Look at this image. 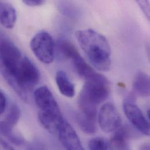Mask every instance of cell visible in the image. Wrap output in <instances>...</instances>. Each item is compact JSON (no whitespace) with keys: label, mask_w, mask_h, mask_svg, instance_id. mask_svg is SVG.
Listing matches in <instances>:
<instances>
[{"label":"cell","mask_w":150,"mask_h":150,"mask_svg":"<svg viewBox=\"0 0 150 150\" xmlns=\"http://www.w3.org/2000/svg\"><path fill=\"white\" fill-rule=\"evenodd\" d=\"M139 6L140 8L146 16V18L150 19V4L149 0H135Z\"/></svg>","instance_id":"ac0fdd59"},{"label":"cell","mask_w":150,"mask_h":150,"mask_svg":"<svg viewBox=\"0 0 150 150\" xmlns=\"http://www.w3.org/2000/svg\"><path fill=\"white\" fill-rule=\"evenodd\" d=\"M13 148L6 141L0 137V150H13Z\"/></svg>","instance_id":"44dd1931"},{"label":"cell","mask_w":150,"mask_h":150,"mask_svg":"<svg viewBox=\"0 0 150 150\" xmlns=\"http://www.w3.org/2000/svg\"><path fill=\"white\" fill-rule=\"evenodd\" d=\"M21 116L19 108L16 104H13L10 108L6 119L1 123L5 126L13 129L14 126L18 123Z\"/></svg>","instance_id":"2e32d148"},{"label":"cell","mask_w":150,"mask_h":150,"mask_svg":"<svg viewBox=\"0 0 150 150\" xmlns=\"http://www.w3.org/2000/svg\"><path fill=\"white\" fill-rule=\"evenodd\" d=\"M55 52H57L59 56L62 59L71 60L79 54L74 45L66 39L57 41L56 43Z\"/></svg>","instance_id":"4fadbf2b"},{"label":"cell","mask_w":150,"mask_h":150,"mask_svg":"<svg viewBox=\"0 0 150 150\" xmlns=\"http://www.w3.org/2000/svg\"><path fill=\"white\" fill-rule=\"evenodd\" d=\"M34 98L40 123L49 132L57 134L64 118L52 92L47 86H42L35 91Z\"/></svg>","instance_id":"3957f363"},{"label":"cell","mask_w":150,"mask_h":150,"mask_svg":"<svg viewBox=\"0 0 150 150\" xmlns=\"http://www.w3.org/2000/svg\"><path fill=\"white\" fill-rule=\"evenodd\" d=\"M56 82L60 92L66 97L71 98L75 95V86L67 74L62 71H58L56 74Z\"/></svg>","instance_id":"8fae6325"},{"label":"cell","mask_w":150,"mask_h":150,"mask_svg":"<svg viewBox=\"0 0 150 150\" xmlns=\"http://www.w3.org/2000/svg\"><path fill=\"white\" fill-rule=\"evenodd\" d=\"M123 110L128 120L132 125L143 134H150V125L142 110L133 100L126 99L123 103Z\"/></svg>","instance_id":"52a82bcc"},{"label":"cell","mask_w":150,"mask_h":150,"mask_svg":"<svg viewBox=\"0 0 150 150\" xmlns=\"http://www.w3.org/2000/svg\"><path fill=\"white\" fill-rule=\"evenodd\" d=\"M16 11L10 4L0 0V23L4 28L11 29L16 23Z\"/></svg>","instance_id":"30bf717a"},{"label":"cell","mask_w":150,"mask_h":150,"mask_svg":"<svg viewBox=\"0 0 150 150\" xmlns=\"http://www.w3.org/2000/svg\"><path fill=\"white\" fill-rule=\"evenodd\" d=\"M150 78L146 73L139 71L135 76L133 82L134 92L140 96L148 97L150 95Z\"/></svg>","instance_id":"7c38bea8"},{"label":"cell","mask_w":150,"mask_h":150,"mask_svg":"<svg viewBox=\"0 0 150 150\" xmlns=\"http://www.w3.org/2000/svg\"><path fill=\"white\" fill-rule=\"evenodd\" d=\"M30 47L35 56L42 63L49 64L53 62L56 43L47 32L43 30L37 33L31 39Z\"/></svg>","instance_id":"5b68a950"},{"label":"cell","mask_w":150,"mask_h":150,"mask_svg":"<svg viewBox=\"0 0 150 150\" xmlns=\"http://www.w3.org/2000/svg\"><path fill=\"white\" fill-rule=\"evenodd\" d=\"M25 57L13 42L7 39H0V72L12 89L15 86Z\"/></svg>","instance_id":"277c9868"},{"label":"cell","mask_w":150,"mask_h":150,"mask_svg":"<svg viewBox=\"0 0 150 150\" xmlns=\"http://www.w3.org/2000/svg\"><path fill=\"white\" fill-rule=\"evenodd\" d=\"M75 36L92 66L99 71H108L111 66V48L106 38L91 29L77 30Z\"/></svg>","instance_id":"6da1fadb"},{"label":"cell","mask_w":150,"mask_h":150,"mask_svg":"<svg viewBox=\"0 0 150 150\" xmlns=\"http://www.w3.org/2000/svg\"><path fill=\"white\" fill-rule=\"evenodd\" d=\"M63 146L67 150H83L80 140L71 125L64 119L62 122L57 133Z\"/></svg>","instance_id":"ba28073f"},{"label":"cell","mask_w":150,"mask_h":150,"mask_svg":"<svg viewBox=\"0 0 150 150\" xmlns=\"http://www.w3.org/2000/svg\"><path fill=\"white\" fill-rule=\"evenodd\" d=\"M85 81L78 97V112L97 119L99 105L104 102L110 93V82L105 76L96 72Z\"/></svg>","instance_id":"7a4b0ae2"},{"label":"cell","mask_w":150,"mask_h":150,"mask_svg":"<svg viewBox=\"0 0 150 150\" xmlns=\"http://www.w3.org/2000/svg\"><path fill=\"white\" fill-rule=\"evenodd\" d=\"M77 123L81 129L86 134H94L97 130L96 119L87 116L79 112L76 116Z\"/></svg>","instance_id":"9a60e30c"},{"label":"cell","mask_w":150,"mask_h":150,"mask_svg":"<svg viewBox=\"0 0 150 150\" xmlns=\"http://www.w3.org/2000/svg\"><path fill=\"white\" fill-rule=\"evenodd\" d=\"M98 122L102 130L106 133L115 132L122 125V119L115 106L110 102L105 103L98 113Z\"/></svg>","instance_id":"8992f818"},{"label":"cell","mask_w":150,"mask_h":150,"mask_svg":"<svg viewBox=\"0 0 150 150\" xmlns=\"http://www.w3.org/2000/svg\"><path fill=\"white\" fill-rule=\"evenodd\" d=\"M88 149L91 150H107L109 149V142L102 137H95L88 143Z\"/></svg>","instance_id":"e0dca14e"},{"label":"cell","mask_w":150,"mask_h":150,"mask_svg":"<svg viewBox=\"0 0 150 150\" xmlns=\"http://www.w3.org/2000/svg\"><path fill=\"white\" fill-rule=\"evenodd\" d=\"M6 105V100L5 95L0 92V115H1L5 111Z\"/></svg>","instance_id":"ffe728a7"},{"label":"cell","mask_w":150,"mask_h":150,"mask_svg":"<svg viewBox=\"0 0 150 150\" xmlns=\"http://www.w3.org/2000/svg\"><path fill=\"white\" fill-rule=\"evenodd\" d=\"M45 0H22V2L29 6H39L43 5Z\"/></svg>","instance_id":"d6986e66"},{"label":"cell","mask_w":150,"mask_h":150,"mask_svg":"<svg viewBox=\"0 0 150 150\" xmlns=\"http://www.w3.org/2000/svg\"><path fill=\"white\" fill-rule=\"evenodd\" d=\"M130 132L128 127L122 125L113 132L110 140L109 142V149L113 150H128L130 149L129 140Z\"/></svg>","instance_id":"9c48e42d"},{"label":"cell","mask_w":150,"mask_h":150,"mask_svg":"<svg viewBox=\"0 0 150 150\" xmlns=\"http://www.w3.org/2000/svg\"><path fill=\"white\" fill-rule=\"evenodd\" d=\"M71 61L77 74L85 80L96 73L93 68L81 56L80 54L76 56Z\"/></svg>","instance_id":"5bb4252c"}]
</instances>
